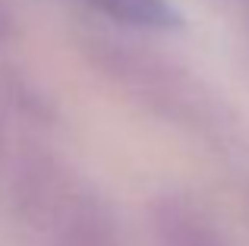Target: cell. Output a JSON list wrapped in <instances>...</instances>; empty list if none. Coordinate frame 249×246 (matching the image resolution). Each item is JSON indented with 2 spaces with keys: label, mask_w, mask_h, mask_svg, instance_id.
<instances>
[{
  "label": "cell",
  "mask_w": 249,
  "mask_h": 246,
  "mask_svg": "<svg viewBox=\"0 0 249 246\" xmlns=\"http://www.w3.org/2000/svg\"><path fill=\"white\" fill-rule=\"evenodd\" d=\"M101 13L120 19V22L139 25V29H174L180 25L177 10L167 0H89Z\"/></svg>",
  "instance_id": "obj_1"
}]
</instances>
